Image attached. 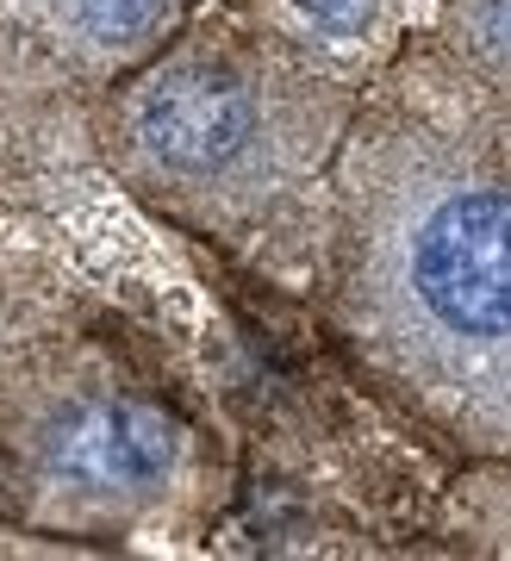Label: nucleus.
<instances>
[{"mask_svg":"<svg viewBox=\"0 0 511 561\" xmlns=\"http://www.w3.org/2000/svg\"><path fill=\"white\" fill-rule=\"evenodd\" d=\"M350 81L281 25H181L118 81L106 144L118 175L200 231H243L337 157Z\"/></svg>","mask_w":511,"mask_h":561,"instance_id":"obj_2","label":"nucleus"},{"mask_svg":"<svg viewBox=\"0 0 511 561\" xmlns=\"http://www.w3.org/2000/svg\"><path fill=\"white\" fill-rule=\"evenodd\" d=\"M275 20L318 50H368L387 32V0H275Z\"/></svg>","mask_w":511,"mask_h":561,"instance_id":"obj_5","label":"nucleus"},{"mask_svg":"<svg viewBox=\"0 0 511 561\" xmlns=\"http://www.w3.org/2000/svg\"><path fill=\"white\" fill-rule=\"evenodd\" d=\"M337 324L355 362L474 456H511V76L412 50L337 144Z\"/></svg>","mask_w":511,"mask_h":561,"instance_id":"obj_1","label":"nucleus"},{"mask_svg":"<svg viewBox=\"0 0 511 561\" xmlns=\"http://www.w3.org/2000/svg\"><path fill=\"white\" fill-rule=\"evenodd\" d=\"M0 25L94 81H125L188 25V0H0Z\"/></svg>","mask_w":511,"mask_h":561,"instance_id":"obj_4","label":"nucleus"},{"mask_svg":"<svg viewBox=\"0 0 511 561\" xmlns=\"http://www.w3.org/2000/svg\"><path fill=\"white\" fill-rule=\"evenodd\" d=\"M455 7H474V0H455Z\"/></svg>","mask_w":511,"mask_h":561,"instance_id":"obj_6","label":"nucleus"},{"mask_svg":"<svg viewBox=\"0 0 511 561\" xmlns=\"http://www.w3.org/2000/svg\"><path fill=\"white\" fill-rule=\"evenodd\" d=\"M32 512L57 530H106L150 512L181 468V424L100 362L50 368L20 387L0 424Z\"/></svg>","mask_w":511,"mask_h":561,"instance_id":"obj_3","label":"nucleus"}]
</instances>
